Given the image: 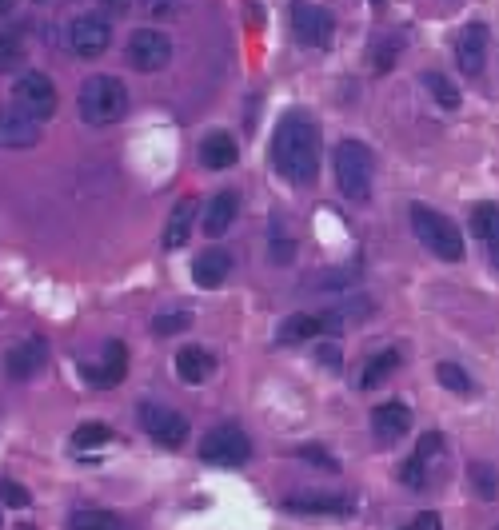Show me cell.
<instances>
[{"label":"cell","mask_w":499,"mask_h":530,"mask_svg":"<svg viewBox=\"0 0 499 530\" xmlns=\"http://www.w3.org/2000/svg\"><path fill=\"white\" fill-rule=\"evenodd\" d=\"M172 60V40L156 28H136L128 36V64L136 72H160Z\"/></svg>","instance_id":"cell-10"},{"label":"cell","mask_w":499,"mask_h":530,"mask_svg":"<svg viewBox=\"0 0 499 530\" xmlns=\"http://www.w3.org/2000/svg\"><path fill=\"white\" fill-rule=\"evenodd\" d=\"M72 530H124V519L112 515V511H76L68 519Z\"/></svg>","instance_id":"cell-28"},{"label":"cell","mask_w":499,"mask_h":530,"mask_svg":"<svg viewBox=\"0 0 499 530\" xmlns=\"http://www.w3.org/2000/svg\"><path fill=\"white\" fill-rule=\"evenodd\" d=\"M200 459L212 463V467H244L252 459V439L236 423H220V427H212L204 435Z\"/></svg>","instance_id":"cell-5"},{"label":"cell","mask_w":499,"mask_h":530,"mask_svg":"<svg viewBox=\"0 0 499 530\" xmlns=\"http://www.w3.org/2000/svg\"><path fill=\"white\" fill-rule=\"evenodd\" d=\"M316 359L328 367V371H340L344 367V355H340V343H320L316 347Z\"/></svg>","instance_id":"cell-35"},{"label":"cell","mask_w":499,"mask_h":530,"mask_svg":"<svg viewBox=\"0 0 499 530\" xmlns=\"http://www.w3.org/2000/svg\"><path fill=\"white\" fill-rule=\"evenodd\" d=\"M76 112L84 124L92 128H108V124H120L128 116V88L124 80L116 76H88L76 92Z\"/></svg>","instance_id":"cell-2"},{"label":"cell","mask_w":499,"mask_h":530,"mask_svg":"<svg viewBox=\"0 0 499 530\" xmlns=\"http://www.w3.org/2000/svg\"><path fill=\"white\" fill-rule=\"evenodd\" d=\"M472 232L488 244L492 267L499 271V204H480V208L472 212Z\"/></svg>","instance_id":"cell-21"},{"label":"cell","mask_w":499,"mask_h":530,"mask_svg":"<svg viewBox=\"0 0 499 530\" xmlns=\"http://www.w3.org/2000/svg\"><path fill=\"white\" fill-rule=\"evenodd\" d=\"M12 4H16V0H0V20H4L8 12H12Z\"/></svg>","instance_id":"cell-39"},{"label":"cell","mask_w":499,"mask_h":530,"mask_svg":"<svg viewBox=\"0 0 499 530\" xmlns=\"http://www.w3.org/2000/svg\"><path fill=\"white\" fill-rule=\"evenodd\" d=\"M24 60V36L16 32V28H4L0 32V68L8 72V68H16Z\"/></svg>","instance_id":"cell-31"},{"label":"cell","mask_w":499,"mask_h":530,"mask_svg":"<svg viewBox=\"0 0 499 530\" xmlns=\"http://www.w3.org/2000/svg\"><path fill=\"white\" fill-rule=\"evenodd\" d=\"M188 323H192L188 311H168V315H156V319H152V331H156V335H176V331H184Z\"/></svg>","instance_id":"cell-32"},{"label":"cell","mask_w":499,"mask_h":530,"mask_svg":"<svg viewBox=\"0 0 499 530\" xmlns=\"http://www.w3.org/2000/svg\"><path fill=\"white\" fill-rule=\"evenodd\" d=\"M44 363H48V343H44L40 335L20 339V343H16V347H8V355H4V371H8V379H16V383H24V379L40 375V371H44Z\"/></svg>","instance_id":"cell-13"},{"label":"cell","mask_w":499,"mask_h":530,"mask_svg":"<svg viewBox=\"0 0 499 530\" xmlns=\"http://www.w3.org/2000/svg\"><path fill=\"white\" fill-rule=\"evenodd\" d=\"M320 331H324L320 315H308V311H300V315H288V319L280 323L276 339H280V343H304V339H316Z\"/></svg>","instance_id":"cell-24"},{"label":"cell","mask_w":499,"mask_h":530,"mask_svg":"<svg viewBox=\"0 0 499 530\" xmlns=\"http://www.w3.org/2000/svg\"><path fill=\"white\" fill-rule=\"evenodd\" d=\"M40 140V120H32L28 112H20L16 104L12 108H0V144L4 148H32Z\"/></svg>","instance_id":"cell-14"},{"label":"cell","mask_w":499,"mask_h":530,"mask_svg":"<svg viewBox=\"0 0 499 530\" xmlns=\"http://www.w3.org/2000/svg\"><path fill=\"white\" fill-rule=\"evenodd\" d=\"M272 168L288 180V184H312L320 172V128L304 108L284 112V120L276 124L272 136Z\"/></svg>","instance_id":"cell-1"},{"label":"cell","mask_w":499,"mask_h":530,"mask_svg":"<svg viewBox=\"0 0 499 530\" xmlns=\"http://www.w3.org/2000/svg\"><path fill=\"white\" fill-rule=\"evenodd\" d=\"M412 232L420 236V244L436 260H448V264L464 260V236H460V228L444 212H436L428 204H412Z\"/></svg>","instance_id":"cell-4"},{"label":"cell","mask_w":499,"mask_h":530,"mask_svg":"<svg viewBox=\"0 0 499 530\" xmlns=\"http://www.w3.org/2000/svg\"><path fill=\"white\" fill-rule=\"evenodd\" d=\"M140 4H144L148 16H160V20L176 16V8H180V0H140Z\"/></svg>","instance_id":"cell-36"},{"label":"cell","mask_w":499,"mask_h":530,"mask_svg":"<svg viewBox=\"0 0 499 530\" xmlns=\"http://www.w3.org/2000/svg\"><path fill=\"white\" fill-rule=\"evenodd\" d=\"M228 271H232V256L224 252V248H204L200 256H196V264H192V279H196V287H220L224 279H228Z\"/></svg>","instance_id":"cell-17"},{"label":"cell","mask_w":499,"mask_h":530,"mask_svg":"<svg viewBox=\"0 0 499 530\" xmlns=\"http://www.w3.org/2000/svg\"><path fill=\"white\" fill-rule=\"evenodd\" d=\"M468 483H472V491L484 499V503H492L499 499V471L488 463V459H476V463H468Z\"/></svg>","instance_id":"cell-25"},{"label":"cell","mask_w":499,"mask_h":530,"mask_svg":"<svg viewBox=\"0 0 499 530\" xmlns=\"http://www.w3.org/2000/svg\"><path fill=\"white\" fill-rule=\"evenodd\" d=\"M424 88L432 92V100H436L444 112H456V108H460V88H456L444 72H424Z\"/></svg>","instance_id":"cell-26"},{"label":"cell","mask_w":499,"mask_h":530,"mask_svg":"<svg viewBox=\"0 0 499 530\" xmlns=\"http://www.w3.org/2000/svg\"><path fill=\"white\" fill-rule=\"evenodd\" d=\"M192 220H196V200H180V204L168 212V224H164V248H168V252H176V248L188 244Z\"/></svg>","instance_id":"cell-20"},{"label":"cell","mask_w":499,"mask_h":530,"mask_svg":"<svg viewBox=\"0 0 499 530\" xmlns=\"http://www.w3.org/2000/svg\"><path fill=\"white\" fill-rule=\"evenodd\" d=\"M112 439V431L104 427V423H84V427H76L72 431V451H92V447H104Z\"/></svg>","instance_id":"cell-29"},{"label":"cell","mask_w":499,"mask_h":530,"mask_svg":"<svg viewBox=\"0 0 499 530\" xmlns=\"http://www.w3.org/2000/svg\"><path fill=\"white\" fill-rule=\"evenodd\" d=\"M332 164H336V188L352 204H364L372 196V180H376V160H372L368 144L364 140H340Z\"/></svg>","instance_id":"cell-3"},{"label":"cell","mask_w":499,"mask_h":530,"mask_svg":"<svg viewBox=\"0 0 499 530\" xmlns=\"http://www.w3.org/2000/svg\"><path fill=\"white\" fill-rule=\"evenodd\" d=\"M376 4H384V0H376Z\"/></svg>","instance_id":"cell-40"},{"label":"cell","mask_w":499,"mask_h":530,"mask_svg":"<svg viewBox=\"0 0 499 530\" xmlns=\"http://www.w3.org/2000/svg\"><path fill=\"white\" fill-rule=\"evenodd\" d=\"M12 104L44 124V120L56 116V88L44 72H24V76L12 80Z\"/></svg>","instance_id":"cell-6"},{"label":"cell","mask_w":499,"mask_h":530,"mask_svg":"<svg viewBox=\"0 0 499 530\" xmlns=\"http://www.w3.org/2000/svg\"><path fill=\"white\" fill-rule=\"evenodd\" d=\"M292 32L304 48H328L332 36H336V16L324 8V4H312V0H296L292 4Z\"/></svg>","instance_id":"cell-7"},{"label":"cell","mask_w":499,"mask_h":530,"mask_svg":"<svg viewBox=\"0 0 499 530\" xmlns=\"http://www.w3.org/2000/svg\"><path fill=\"white\" fill-rule=\"evenodd\" d=\"M408 427H412V411H408L404 403H380V407L372 411V431H376L380 443L404 439Z\"/></svg>","instance_id":"cell-16"},{"label":"cell","mask_w":499,"mask_h":530,"mask_svg":"<svg viewBox=\"0 0 499 530\" xmlns=\"http://www.w3.org/2000/svg\"><path fill=\"white\" fill-rule=\"evenodd\" d=\"M436 379L456 395H476V379L460 363H436Z\"/></svg>","instance_id":"cell-27"},{"label":"cell","mask_w":499,"mask_h":530,"mask_svg":"<svg viewBox=\"0 0 499 530\" xmlns=\"http://www.w3.org/2000/svg\"><path fill=\"white\" fill-rule=\"evenodd\" d=\"M488 40H492V32L480 20H472L456 32V64L464 76H480L488 68Z\"/></svg>","instance_id":"cell-12"},{"label":"cell","mask_w":499,"mask_h":530,"mask_svg":"<svg viewBox=\"0 0 499 530\" xmlns=\"http://www.w3.org/2000/svg\"><path fill=\"white\" fill-rule=\"evenodd\" d=\"M212 367H216V359L204 347H180V355H176V375L184 383H204L212 375Z\"/></svg>","instance_id":"cell-22"},{"label":"cell","mask_w":499,"mask_h":530,"mask_svg":"<svg viewBox=\"0 0 499 530\" xmlns=\"http://www.w3.org/2000/svg\"><path fill=\"white\" fill-rule=\"evenodd\" d=\"M284 511H292V515H352V499H344V495H292V499H284Z\"/></svg>","instance_id":"cell-18"},{"label":"cell","mask_w":499,"mask_h":530,"mask_svg":"<svg viewBox=\"0 0 499 530\" xmlns=\"http://www.w3.org/2000/svg\"><path fill=\"white\" fill-rule=\"evenodd\" d=\"M396 367H400V351H396V347L372 355L368 367H364V375H360V387H364V391H376L380 383H388V379L396 375Z\"/></svg>","instance_id":"cell-23"},{"label":"cell","mask_w":499,"mask_h":530,"mask_svg":"<svg viewBox=\"0 0 499 530\" xmlns=\"http://www.w3.org/2000/svg\"><path fill=\"white\" fill-rule=\"evenodd\" d=\"M36 4H44V0H36Z\"/></svg>","instance_id":"cell-41"},{"label":"cell","mask_w":499,"mask_h":530,"mask_svg":"<svg viewBox=\"0 0 499 530\" xmlns=\"http://www.w3.org/2000/svg\"><path fill=\"white\" fill-rule=\"evenodd\" d=\"M404 530H444V519H440L436 511H424V515H416L412 523H404Z\"/></svg>","instance_id":"cell-37"},{"label":"cell","mask_w":499,"mask_h":530,"mask_svg":"<svg viewBox=\"0 0 499 530\" xmlns=\"http://www.w3.org/2000/svg\"><path fill=\"white\" fill-rule=\"evenodd\" d=\"M440 455H444V435L440 431H428V435H420V443H416V463L424 467V471H432L436 463H440Z\"/></svg>","instance_id":"cell-30"},{"label":"cell","mask_w":499,"mask_h":530,"mask_svg":"<svg viewBox=\"0 0 499 530\" xmlns=\"http://www.w3.org/2000/svg\"><path fill=\"white\" fill-rule=\"evenodd\" d=\"M240 160V144L228 136V132H208L204 140H200V164L208 168V172H224V168H232Z\"/></svg>","instance_id":"cell-15"},{"label":"cell","mask_w":499,"mask_h":530,"mask_svg":"<svg viewBox=\"0 0 499 530\" xmlns=\"http://www.w3.org/2000/svg\"><path fill=\"white\" fill-rule=\"evenodd\" d=\"M80 375H84V383H92L100 391L104 387H116L128 375V347L120 339H108L100 347V359L96 363H80Z\"/></svg>","instance_id":"cell-11"},{"label":"cell","mask_w":499,"mask_h":530,"mask_svg":"<svg viewBox=\"0 0 499 530\" xmlns=\"http://www.w3.org/2000/svg\"><path fill=\"white\" fill-rule=\"evenodd\" d=\"M112 44V24L108 16H96V12H84L68 24V48L80 56V60H96L104 56Z\"/></svg>","instance_id":"cell-9"},{"label":"cell","mask_w":499,"mask_h":530,"mask_svg":"<svg viewBox=\"0 0 499 530\" xmlns=\"http://www.w3.org/2000/svg\"><path fill=\"white\" fill-rule=\"evenodd\" d=\"M136 419H140V427H144L160 447H168V451L184 447V439H188V419H184L180 411L164 407V403H140V407H136Z\"/></svg>","instance_id":"cell-8"},{"label":"cell","mask_w":499,"mask_h":530,"mask_svg":"<svg viewBox=\"0 0 499 530\" xmlns=\"http://www.w3.org/2000/svg\"><path fill=\"white\" fill-rule=\"evenodd\" d=\"M0 499H4L8 507H28V503H32L28 491H24L20 483H8V479H0Z\"/></svg>","instance_id":"cell-34"},{"label":"cell","mask_w":499,"mask_h":530,"mask_svg":"<svg viewBox=\"0 0 499 530\" xmlns=\"http://www.w3.org/2000/svg\"><path fill=\"white\" fill-rule=\"evenodd\" d=\"M300 459H304V463H316L320 471H340V463H336L324 447H304V451H300Z\"/></svg>","instance_id":"cell-33"},{"label":"cell","mask_w":499,"mask_h":530,"mask_svg":"<svg viewBox=\"0 0 499 530\" xmlns=\"http://www.w3.org/2000/svg\"><path fill=\"white\" fill-rule=\"evenodd\" d=\"M236 212H240L236 192H220V196H212V204L204 208V232H208V236H224V232L232 228Z\"/></svg>","instance_id":"cell-19"},{"label":"cell","mask_w":499,"mask_h":530,"mask_svg":"<svg viewBox=\"0 0 499 530\" xmlns=\"http://www.w3.org/2000/svg\"><path fill=\"white\" fill-rule=\"evenodd\" d=\"M128 4H132V0H104V8H108V12H116V16H120Z\"/></svg>","instance_id":"cell-38"}]
</instances>
